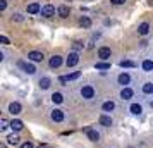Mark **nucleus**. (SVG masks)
I'll use <instances>...</instances> for the list:
<instances>
[{
  "instance_id": "obj_1",
  "label": "nucleus",
  "mask_w": 153,
  "mask_h": 148,
  "mask_svg": "<svg viewBox=\"0 0 153 148\" xmlns=\"http://www.w3.org/2000/svg\"><path fill=\"white\" fill-rule=\"evenodd\" d=\"M79 97H81L84 102H91V100L97 97V90H95V86L83 85L81 88H79Z\"/></svg>"
},
{
  "instance_id": "obj_2",
  "label": "nucleus",
  "mask_w": 153,
  "mask_h": 148,
  "mask_svg": "<svg viewBox=\"0 0 153 148\" xmlns=\"http://www.w3.org/2000/svg\"><path fill=\"white\" fill-rule=\"evenodd\" d=\"M48 119L52 120V122H55V124H62V122H65V112H64L62 109L53 107L48 112Z\"/></svg>"
},
{
  "instance_id": "obj_3",
  "label": "nucleus",
  "mask_w": 153,
  "mask_h": 148,
  "mask_svg": "<svg viewBox=\"0 0 153 148\" xmlns=\"http://www.w3.org/2000/svg\"><path fill=\"white\" fill-rule=\"evenodd\" d=\"M127 110H129V114H131L132 117H141L143 112H145V105L141 102H131L129 107H127Z\"/></svg>"
},
{
  "instance_id": "obj_4",
  "label": "nucleus",
  "mask_w": 153,
  "mask_h": 148,
  "mask_svg": "<svg viewBox=\"0 0 153 148\" xmlns=\"http://www.w3.org/2000/svg\"><path fill=\"white\" fill-rule=\"evenodd\" d=\"M84 133H86V138L91 143H100L102 141V133L98 131L97 127H84Z\"/></svg>"
},
{
  "instance_id": "obj_5",
  "label": "nucleus",
  "mask_w": 153,
  "mask_h": 148,
  "mask_svg": "<svg viewBox=\"0 0 153 148\" xmlns=\"http://www.w3.org/2000/svg\"><path fill=\"white\" fill-rule=\"evenodd\" d=\"M115 81H117V85L120 86V88H127V86L131 85L132 81V76L127 72V71H122L120 74H117V78H115Z\"/></svg>"
},
{
  "instance_id": "obj_6",
  "label": "nucleus",
  "mask_w": 153,
  "mask_h": 148,
  "mask_svg": "<svg viewBox=\"0 0 153 148\" xmlns=\"http://www.w3.org/2000/svg\"><path fill=\"white\" fill-rule=\"evenodd\" d=\"M17 65H19V67H21L22 71H24V72H26V74H28V76H35L36 74V67H35V64L33 62H26V60H19V62H17Z\"/></svg>"
},
{
  "instance_id": "obj_7",
  "label": "nucleus",
  "mask_w": 153,
  "mask_h": 148,
  "mask_svg": "<svg viewBox=\"0 0 153 148\" xmlns=\"http://www.w3.org/2000/svg\"><path fill=\"white\" fill-rule=\"evenodd\" d=\"M119 98L122 100V102H131L134 98V90H132L131 86H127V88H120V91H119Z\"/></svg>"
},
{
  "instance_id": "obj_8",
  "label": "nucleus",
  "mask_w": 153,
  "mask_h": 148,
  "mask_svg": "<svg viewBox=\"0 0 153 148\" xmlns=\"http://www.w3.org/2000/svg\"><path fill=\"white\" fill-rule=\"evenodd\" d=\"M115 109H117V103L114 100H105V102H102V105H100L102 114H112V112H115Z\"/></svg>"
},
{
  "instance_id": "obj_9",
  "label": "nucleus",
  "mask_w": 153,
  "mask_h": 148,
  "mask_svg": "<svg viewBox=\"0 0 153 148\" xmlns=\"http://www.w3.org/2000/svg\"><path fill=\"white\" fill-rule=\"evenodd\" d=\"M98 124L102 127H112L114 126V119H112L110 114H100L98 117Z\"/></svg>"
},
{
  "instance_id": "obj_10",
  "label": "nucleus",
  "mask_w": 153,
  "mask_h": 148,
  "mask_svg": "<svg viewBox=\"0 0 153 148\" xmlns=\"http://www.w3.org/2000/svg\"><path fill=\"white\" fill-rule=\"evenodd\" d=\"M79 64V54L77 52H69V55L65 59V65L67 67H76Z\"/></svg>"
},
{
  "instance_id": "obj_11",
  "label": "nucleus",
  "mask_w": 153,
  "mask_h": 148,
  "mask_svg": "<svg viewBox=\"0 0 153 148\" xmlns=\"http://www.w3.org/2000/svg\"><path fill=\"white\" fill-rule=\"evenodd\" d=\"M28 60L29 62H43L45 60V55H43V52L31 50V52H28Z\"/></svg>"
},
{
  "instance_id": "obj_12",
  "label": "nucleus",
  "mask_w": 153,
  "mask_h": 148,
  "mask_svg": "<svg viewBox=\"0 0 153 148\" xmlns=\"http://www.w3.org/2000/svg\"><path fill=\"white\" fill-rule=\"evenodd\" d=\"M7 112L14 117V115H19V114L22 112V105L19 103V102H10L7 107Z\"/></svg>"
},
{
  "instance_id": "obj_13",
  "label": "nucleus",
  "mask_w": 153,
  "mask_h": 148,
  "mask_svg": "<svg viewBox=\"0 0 153 148\" xmlns=\"http://www.w3.org/2000/svg\"><path fill=\"white\" fill-rule=\"evenodd\" d=\"M112 55V50L110 47H100L98 48V59L102 60V62H105V60H108Z\"/></svg>"
},
{
  "instance_id": "obj_14",
  "label": "nucleus",
  "mask_w": 153,
  "mask_h": 148,
  "mask_svg": "<svg viewBox=\"0 0 153 148\" xmlns=\"http://www.w3.org/2000/svg\"><path fill=\"white\" fill-rule=\"evenodd\" d=\"M62 64H64V59L60 55H52L48 60V67L50 69H59Z\"/></svg>"
},
{
  "instance_id": "obj_15",
  "label": "nucleus",
  "mask_w": 153,
  "mask_h": 148,
  "mask_svg": "<svg viewBox=\"0 0 153 148\" xmlns=\"http://www.w3.org/2000/svg\"><path fill=\"white\" fill-rule=\"evenodd\" d=\"M5 143H7L9 147H21V138H19V134L12 133L5 138Z\"/></svg>"
},
{
  "instance_id": "obj_16",
  "label": "nucleus",
  "mask_w": 153,
  "mask_h": 148,
  "mask_svg": "<svg viewBox=\"0 0 153 148\" xmlns=\"http://www.w3.org/2000/svg\"><path fill=\"white\" fill-rule=\"evenodd\" d=\"M50 86H52V78L48 76H42V78L38 79V88L45 91V90H50Z\"/></svg>"
},
{
  "instance_id": "obj_17",
  "label": "nucleus",
  "mask_w": 153,
  "mask_h": 148,
  "mask_svg": "<svg viewBox=\"0 0 153 148\" xmlns=\"http://www.w3.org/2000/svg\"><path fill=\"white\" fill-rule=\"evenodd\" d=\"M40 14L43 17H52V16H55V7L52 5V4H47V5H43L42 7V12Z\"/></svg>"
},
{
  "instance_id": "obj_18",
  "label": "nucleus",
  "mask_w": 153,
  "mask_h": 148,
  "mask_svg": "<svg viewBox=\"0 0 153 148\" xmlns=\"http://www.w3.org/2000/svg\"><path fill=\"white\" fill-rule=\"evenodd\" d=\"M141 93L146 95V97H152L153 98V83L152 81H146V83L141 85Z\"/></svg>"
},
{
  "instance_id": "obj_19",
  "label": "nucleus",
  "mask_w": 153,
  "mask_h": 148,
  "mask_svg": "<svg viewBox=\"0 0 153 148\" xmlns=\"http://www.w3.org/2000/svg\"><path fill=\"white\" fill-rule=\"evenodd\" d=\"M10 129H12L14 133H19V131L24 129V122H22L21 119H12L10 120Z\"/></svg>"
},
{
  "instance_id": "obj_20",
  "label": "nucleus",
  "mask_w": 153,
  "mask_h": 148,
  "mask_svg": "<svg viewBox=\"0 0 153 148\" xmlns=\"http://www.w3.org/2000/svg\"><path fill=\"white\" fill-rule=\"evenodd\" d=\"M50 100H52L53 105H60V103H64V95L60 91H53L50 95Z\"/></svg>"
},
{
  "instance_id": "obj_21",
  "label": "nucleus",
  "mask_w": 153,
  "mask_h": 148,
  "mask_svg": "<svg viewBox=\"0 0 153 148\" xmlns=\"http://www.w3.org/2000/svg\"><path fill=\"white\" fill-rule=\"evenodd\" d=\"M141 69H143V72H153V60L152 59H145L141 62Z\"/></svg>"
},
{
  "instance_id": "obj_22",
  "label": "nucleus",
  "mask_w": 153,
  "mask_h": 148,
  "mask_svg": "<svg viewBox=\"0 0 153 148\" xmlns=\"http://www.w3.org/2000/svg\"><path fill=\"white\" fill-rule=\"evenodd\" d=\"M57 14H59V17H62V19H65V17H69V14H71V9L67 7V5H59V9H57Z\"/></svg>"
},
{
  "instance_id": "obj_23",
  "label": "nucleus",
  "mask_w": 153,
  "mask_h": 148,
  "mask_svg": "<svg viewBox=\"0 0 153 148\" xmlns=\"http://www.w3.org/2000/svg\"><path fill=\"white\" fill-rule=\"evenodd\" d=\"M28 14H38V12H42V5L38 4V2H33V4H29L28 5Z\"/></svg>"
},
{
  "instance_id": "obj_24",
  "label": "nucleus",
  "mask_w": 153,
  "mask_h": 148,
  "mask_svg": "<svg viewBox=\"0 0 153 148\" xmlns=\"http://www.w3.org/2000/svg\"><path fill=\"white\" fill-rule=\"evenodd\" d=\"M138 33L141 36H146L148 33H150V24H148V22H141V24L138 26Z\"/></svg>"
},
{
  "instance_id": "obj_25",
  "label": "nucleus",
  "mask_w": 153,
  "mask_h": 148,
  "mask_svg": "<svg viewBox=\"0 0 153 148\" xmlns=\"http://www.w3.org/2000/svg\"><path fill=\"white\" fill-rule=\"evenodd\" d=\"M79 26H81V28H84V29H88L91 26V19L88 17V16H83V17L79 19Z\"/></svg>"
},
{
  "instance_id": "obj_26",
  "label": "nucleus",
  "mask_w": 153,
  "mask_h": 148,
  "mask_svg": "<svg viewBox=\"0 0 153 148\" xmlns=\"http://www.w3.org/2000/svg\"><path fill=\"white\" fill-rule=\"evenodd\" d=\"M83 48H84V43L81 42V40H76V42L72 43V52H77V54H79Z\"/></svg>"
},
{
  "instance_id": "obj_27",
  "label": "nucleus",
  "mask_w": 153,
  "mask_h": 148,
  "mask_svg": "<svg viewBox=\"0 0 153 148\" xmlns=\"http://www.w3.org/2000/svg\"><path fill=\"white\" fill-rule=\"evenodd\" d=\"M79 78H81V71H74V72H71V74L65 76L67 81H76V79H79Z\"/></svg>"
},
{
  "instance_id": "obj_28",
  "label": "nucleus",
  "mask_w": 153,
  "mask_h": 148,
  "mask_svg": "<svg viewBox=\"0 0 153 148\" xmlns=\"http://www.w3.org/2000/svg\"><path fill=\"white\" fill-rule=\"evenodd\" d=\"M119 65H120V67H126V69H129V67H136V62H132V60H120Z\"/></svg>"
},
{
  "instance_id": "obj_29",
  "label": "nucleus",
  "mask_w": 153,
  "mask_h": 148,
  "mask_svg": "<svg viewBox=\"0 0 153 148\" xmlns=\"http://www.w3.org/2000/svg\"><path fill=\"white\" fill-rule=\"evenodd\" d=\"M95 67L98 71H105V69H110V62H97L95 64Z\"/></svg>"
},
{
  "instance_id": "obj_30",
  "label": "nucleus",
  "mask_w": 153,
  "mask_h": 148,
  "mask_svg": "<svg viewBox=\"0 0 153 148\" xmlns=\"http://www.w3.org/2000/svg\"><path fill=\"white\" fill-rule=\"evenodd\" d=\"M7 127H10V122H9V120L5 119V117H4V119L0 120V131H2V133H4V131H5V129H7Z\"/></svg>"
},
{
  "instance_id": "obj_31",
  "label": "nucleus",
  "mask_w": 153,
  "mask_h": 148,
  "mask_svg": "<svg viewBox=\"0 0 153 148\" xmlns=\"http://www.w3.org/2000/svg\"><path fill=\"white\" fill-rule=\"evenodd\" d=\"M19 148H35V145H33L31 141H22L21 147H19Z\"/></svg>"
},
{
  "instance_id": "obj_32",
  "label": "nucleus",
  "mask_w": 153,
  "mask_h": 148,
  "mask_svg": "<svg viewBox=\"0 0 153 148\" xmlns=\"http://www.w3.org/2000/svg\"><path fill=\"white\" fill-rule=\"evenodd\" d=\"M22 19H24V17H22L21 14H17V12H16V14H12V21H17V22H21Z\"/></svg>"
},
{
  "instance_id": "obj_33",
  "label": "nucleus",
  "mask_w": 153,
  "mask_h": 148,
  "mask_svg": "<svg viewBox=\"0 0 153 148\" xmlns=\"http://www.w3.org/2000/svg\"><path fill=\"white\" fill-rule=\"evenodd\" d=\"M5 9H7V0H0V10L4 12Z\"/></svg>"
},
{
  "instance_id": "obj_34",
  "label": "nucleus",
  "mask_w": 153,
  "mask_h": 148,
  "mask_svg": "<svg viewBox=\"0 0 153 148\" xmlns=\"http://www.w3.org/2000/svg\"><path fill=\"white\" fill-rule=\"evenodd\" d=\"M0 42H2V45H9V38L5 35H2L0 36Z\"/></svg>"
},
{
  "instance_id": "obj_35",
  "label": "nucleus",
  "mask_w": 153,
  "mask_h": 148,
  "mask_svg": "<svg viewBox=\"0 0 153 148\" xmlns=\"http://www.w3.org/2000/svg\"><path fill=\"white\" fill-rule=\"evenodd\" d=\"M124 2H126V0H110V4H112V5H122Z\"/></svg>"
},
{
  "instance_id": "obj_36",
  "label": "nucleus",
  "mask_w": 153,
  "mask_h": 148,
  "mask_svg": "<svg viewBox=\"0 0 153 148\" xmlns=\"http://www.w3.org/2000/svg\"><path fill=\"white\" fill-rule=\"evenodd\" d=\"M148 105H150V109H153V98L148 100Z\"/></svg>"
},
{
  "instance_id": "obj_37",
  "label": "nucleus",
  "mask_w": 153,
  "mask_h": 148,
  "mask_svg": "<svg viewBox=\"0 0 153 148\" xmlns=\"http://www.w3.org/2000/svg\"><path fill=\"white\" fill-rule=\"evenodd\" d=\"M0 148H7V143H2V145H0Z\"/></svg>"
},
{
  "instance_id": "obj_38",
  "label": "nucleus",
  "mask_w": 153,
  "mask_h": 148,
  "mask_svg": "<svg viewBox=\"0 0 153 148\" xmlns=\"http://www.w3.org/2000/svg\"><path fill=\"white\" fill-rule=\"evenodd\" d=\"M129 148H132V147H129Z\"/></svg>"
},
{
  "instance_id": "obj_39",
  "label": "nucleus",
  "mask_w": 153,
  "mask_h": 148,
  "mask_svg": "<svg viewBox=\"0 0 153 148\" xmlns=\"http://www.w3.org/2000/svg\"><path fill=\"white\" fill-rule=\"evenodd\" d=\"M110 148H114V147H110Z\"/></svg>"
}]
</instances>
